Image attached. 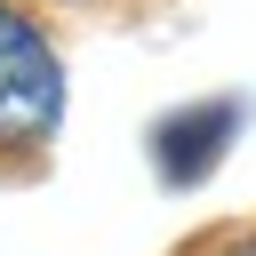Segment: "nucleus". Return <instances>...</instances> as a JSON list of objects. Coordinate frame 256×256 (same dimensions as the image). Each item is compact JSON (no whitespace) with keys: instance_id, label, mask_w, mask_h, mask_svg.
Segmentation results:
<instances>
[{"instance_id":"nucleus-1","label":"nucleus","mask_w":256,"mask_h":256,"mask_svg":"<svg viewBox=\"0 0 256 256\" xmlns=\"http://www.w3.org/2000/svg\"><path fill=\"white\" fill-rule=\"evenodd\" d=\"M64 112V72H56V48L40 40L32 16L0 8V144H40Z\"/></svg>"},{"instance_id":"nucleus-2","label":"nucleus","mask_w":256,"mask_h":256,"mask_svg":"<svg viewBox=\"0 0 256 256\" xmlns=\"http://www.w3.org/2000/svg\"><path fill=\"white\" fill-rule=\"evenodd\" d=\"M232 128H240V104H184V112H168V120L152 128L160 176H168V184H200V176L224 160Z\"/></svg>"},{"instance_id":"nucleus-3","label":"nucleus","mask_w":256,"mask_h":256,"mask_svg":"<svg viewBox=\"0 0 256 256\" xmlns=\"http://www.w3.org/2000/svg\"><path fill=\"white\" fill-rule=\"evenodd\" d=\"M240 256H256V240H248V248H240Z\"/></svg>"}]
</instances>
